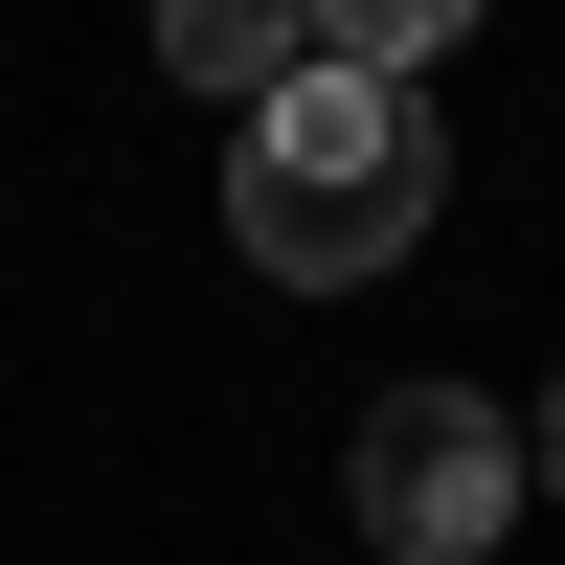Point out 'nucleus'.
<instances>
[{
	"label": "nucleus",
	"mask_w": 565,
	"mask_h": 565,
	"mask_svg": "<svg viewBox=\"0 0 565 565\" xmlns=\"http://www.w3.org/2000/svg\"><path fill=\"white\" fill-rule=\"evenodd\" d=\"M430 204H452V136H430V90H385V68H295V90L249 114V159H226V249H249L271 295L407 271Z\"/></svg>",
	"instance_id": "obj_1"
},
{
	"label": "nucleus",
	"mask_w": 565,
	"mask_h": 565,
	"mask_svg": "<svg viewBox=\"0 0 565 565\" xmlns=\"http://www.w3.org/2000/svg\"><path fill=\"white\" fill-rule=\"evenodd\" d=\"M521 407H476V385H385L362 407V543L385 565H476V543H521Z\"/></svg>",
	"instance_id": "obj_2"
},
{
	"label": "nucleus",
	"mask_w": 565,
	"mask_h": 565,
	"mask_svg": "<svg viewBox=\"0 0 565 565\" xmlns=\"http://www.w3.org/2000/svg\"><path fill=\"white\" fill-rule=\"evenodd\" d=\"M159 68L226 90V114H271V90L317 68V0H159Z\"/></svg>",
	"instance_id": "obj_3"
},
{
	"label": "nucleus",
	"mask_w": 565,
	"mask_h": 565,
	"mask_svg": "<svg viewBox=\"0 0 565 565\" xmlns=\"http://www.w3.org/2000/svg\"><path fill=\"white\" fill-rule=\"evenodd\" d=\"M452 23H476V0H317V68H385V90H407Z\"/></svg>",
	"instance_id": "obj_4"
},
{
	"label": "nucleus",
	"mask_w": 565,
	"mask_h": 565,
	"mask_svg": "<svg viewBox=\"0 0 565 565\" xmlns=\"http://www.w3.org/2000/svg\"><path fill=\"white\" fill-rule=\"evenodd\" d=\"M521 476H543V498H565V385H543V430H521Z\"/></svg>",
	"instance_id": "obj_5"
}]
</instances>
